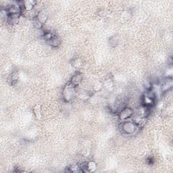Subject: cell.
I'll return each instance as SVG.
<instances>
[{
  "label": "cell",
  "mask_w": 173,
  "mask_h": 173,
  "mask_svg": "<svg viewBox=\"0 0 173 173\" xmlns=\"http://www.w3.org/2000/svg\"><path fill=\"white\" fill-rule=\"evenodd\" d=\"M21 15H22L21 14L8 15L7 17V21L10 24H16L17 23H18Z\"/></svg>",
  "instance_id": "cell-10"
},
{
  "label": "cell",
  "mask_w": 173,
  "mask_h": 173,
  "mask_svg": "<svg viewBox=\"0 0 173 173\" xmlns=\"http://www.w3.org/2000/svg\"><path fill=\"white\" fill-rule=\"evenodd\" d=\"M98 169V165L97 163L94 161H89L87 162L83 168H82L83 172H94Z\"/></svg>",
  "instance_id": "cell-5"
},
{
  "label": "cell",
  "mask_w": 173,
  "mask_h": 173,
  "mask_svg": "<svg viewBox=\"0 0 173 173\" xmlns=\"http://www.w3.org/2000/svg\"><path fill=\"white\" fill-rule=\"evenodd\" d=\"M102 89H103V82L96 80V81H94L92 83L91 89L93 91H94L95 93H98L102 91Z\"/></svg>",
  "instance_id": "cell-11"
},
{
  "label": "cell",
  "mask_w": 173,
  "mask_h": 173,
  "mask_svg": "<svg viewBox=\"0 0 173 173\" xmlns=\"http://www.w3.org/2000/svg\"><path fill=\"white\" fill-rule=\"evenodd\" d=\"M72 64L74 67L75 69H81L83 66V61L81 60V59L80 58H76L72 62Z\"/></svg>",
  "instance_id": "cell-15"
},
{
  "label": "cell",
  "mask_w": 173,
  "mask_h": 173,
  "mask_svg": "<svg viewBox=\"0 0 173 173\" xmlns=\"http://www.w3.org/2000/svg\"><path fill=\"white\" fill-rule=\"evenodd\" d=\"M33 113L37 120H40L42 117L41 114V106L39 104L35 105L34 108H33Z\"/></svg>",
  "instance_id": "cell-14"
},
{
  "label": "cell",
  "mask_w": 173,
  "mask_h": 173,
  "mask_svg": "<svg viewBox=\"0 0 173 173\" xmlns=\"http://www.w3.org/2000/svg\"><path fill=\"white\" fill-rule=\"evenodd\" d=\"M114 81L111 79H107L103 81V88L108 92L112 91L114 90Z\"/></svg>",
  "instance_id": "cell-9"
},
{
  "label": "cell",
  "mask_w": 173,
  "mask_h": 173,
  "mask_svg": "<svg viewBox=\"0 0 173 173\" xmlns=\"http://www.w3.org/2000/svg\"><path fill=\"white\" fill-rule=\"evenodd\" d=\"M142 103L143 104V106H145L146 108L153 107L155 104V99L151 98L150 97L144 94V95L143 96Z\"/></svg>",
  "instance_id": "cell-7"
},
{
  "label": "cell",
  "mask_w": 173,
  "mask_h": 173,
  "mask_svg": "<svg viewBox=\"0 0 173 173\" xmlns=\"http://www.w3.org/2000/svg\"><path fill=\"white\" fill-rule=\"evenodd\" d=\"M36 18L39 20L42 24L44 25L48 19V14L47 13V12L43 10H39L37 14Z\"/></svg>",
  "instance_id": "cell-8"
},
{
  "label": "cell",
  "mask_w": 173,
  "mask_h": 173,
  "mask_svg": "<svg viewBox=\"0 0 173 173\" xmlns=\"http://www.w3.org/2000/svg\"><path fill=\"white\" fill-rule=\"evenodd\" d=\"M134 114V110L130 107H125L119 112V118L121 121H125L129 120Z\"/></svg>",
  "instance_id": "cell-3"
},
{
  "label": "cell",
  "mask_w": 173,
  "mask_h": 173,
  "mask_svg": "<svg viewBox=\"0 0 173 173\" xmlns=\"http://www.w3.org/2000/svg\"><path fill=\"white\" fill-rule=\"evenodd\" d=\"M90 97H91V95L89 94V93L87 91L81 92L79 94V98L82 100H87L89 99Z\"/></svg>",
  "instance_id": "cell-16"
},
{
  "label": "cell",
  "mask_w": 173,
  "mask_h": 173,
  "mask_svg": "<svg viewBox=\"0 0 173 173\" xmlns=\"http://www.w3.org/2000/svg\"><path fill=\"white\" fill-rule=\"evenodd\" d=\"M19 77H20V75L18 72L15 70L14 72H12V73L10 74L8 80H9V81L11 83V84H14L18 81Z\"/></svg>",
  "instance_id": "cell-13"
},
{
  "label": "cell",
  "mask_w": 173,
  "mask_h": 173,
  "mask_svg": "<svg viewBox=\"0 0 173 173\" xmlns=\"http://www.w3.org/2000/svg\"><path fill=\"white\" fill-rule=\"evenodd\" d=\"M37 2L34 0H25L23 2V10L27 12H30L35 10Z\"/></svg>",
  "instance_id": "cell-4"
},
{
  "label": "cell",
  "mask_w": 173,
  "mask_h": 173,
  "mask_svg": "<svg viewBox=\"0 0 173 173\" xmlns=\"http://www.w3.org/2000/svg\"><path fill=\"white\" fill-rule=\"evenodd\" d=\"M77 95V87L72 85L70 83L64 87L62 91V98L64 102L69 103L72 102Z\"/></svg>",
  "instance_id": "cell-1"
},
{
  "label": "cell",
  "mask_w": 173,
  "mask_h": 173,
  "mask_svg": "<svg viewBox=\"0 0 173 173\" xmlns=\"http://www.w3.org/2000/svg\"><path fill=\"white\" fill-rule=\"evenodd\" d=\"M83 77L82 74L77 73L73 76V77L71 78L70 83L72 84V85L77 87L81 85V83L83 82Z\"/></svg>",
  "instance_id": "cell-6"
},
{
  "label": "cell",
  "mask_w": 173,
  "mask_h": 173,
  "mask_svg": "<svg viewBox=\"0 0 173 173\" xmlns=\"http://www.w3.org/2000/svg\"><path fill=\"white\" fill-rule=\"evenodd\" d=\"M137 125L133 120H125L122 124V130L126 135H132L136 131Z\"/></svg>",
  "instance_id": "cell-2"
},
{
  "label": "cell",
  "mask_w": 173,
  "mask_h": 173,
  "mask_svg": "<svg viewBox=\"0 0 173 173\" xmlns=\"http://www.w3.org/2000/svg\"><path fill=\"white\" fill-rule=\"evenodd\" d=\"M61 41L60 37H58L56 35H54L53 37L49 41H47V43H48L50 46H52L53 48H57L60 45Z\"/></svg>",
  "instance_id": "cell-12"
},
{
  "label": "cell",
  "mask_w": 173,
  "mask_h": 173,
  "mask_svg": "<svg viewBox=\"0 0 173 173\" xmlns=\"http://www.w3.org/2000/svg\"><path fill=\"white\" fill-rule=\"evenodd\" d=\"M69 168L70 172H83L82 168L77 165H71Z\"/></svg>",
  "instance_id": "cell-17"
}]
</instances>
